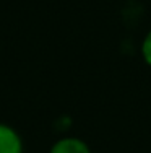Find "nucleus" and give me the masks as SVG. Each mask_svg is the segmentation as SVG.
I'll return each instance as SVG.
<instances>
[{"mask_svg":"<svg viewBox=\"0 0 151 153\" xmlns=\"http://www.w3.org/2000/svg\"><path fill=\"white\" fill-rule=\"evenodd\" d=\"M49 153H91L88 143L77 137H63L50 147Z\"/></svg>","mask_w":151,"mask_h":153,"instance_id":"2","label":"nucleus"},{"mask_svg":"<svg viewBox=\"0 0 151 153\" xmlns=\"http://www.w3.org/2000/svg\"><path fill=\"white\" fill-rule=\"evenodd\" d=\"M141 56H143V60L151 67V30L146 33V36L143 38V42H141Z\"/></svg>","mask_w":151,"mask_h":153,"instance_id":"3","label":"nucleus"},{"mask_svg":"<svg viewBox=\"0 0 151 153\" xmlns=\"http://www.w3.org/2000/svg\"><path fill=\"white\" fill-rule=\"evenodd\" d=\"M0 153H24L20 134L8 124L0 122Z\"/></svg>","mask_w":151,"mask_h":153,"instance_id":"1","label":"nucleus"}]
</instances>
